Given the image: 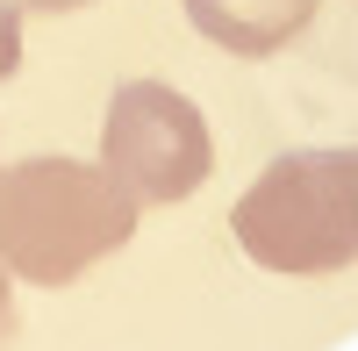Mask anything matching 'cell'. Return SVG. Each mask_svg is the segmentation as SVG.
I'll use <instances>...</instances> for the list:
<instances>
[{"instance_id":"1","label":"cell","mask_w":358,"mask_h":351,"mask_svg":"<svg viewBox=\"0 0 358 351\" xmlns=\"http://www.w3.org/2000/svg\"><path fill=\"white\" fill-rule=\"evenodd\" d=\"M136 237V201L108 165L22 158L0 172V266L29 287H72L86 266Z\"/></svg>"},{"instance_id":"2","label":"cell","mask_w":358,"mask_h":351,"mask_svg":"<svg viewBox=\"0 0 358 351\" xmlns=\"http://www.w3.org/2000/svg\"><path fill=\"white\" fill-rule=\"evenodd\" d=\"M244 258L265 273L315 280L358 258V143L351 151H287L229 208Z\"/></svg>"},{"instance_id":"3","label":"cell","mask_w":358,"mask_h":351,"mask_svg":"<svg viewBox=\"0 0 358 351\" xmlns=\"http://www.w3.org/2000/svg\"><path fill=\"white\" fill-rule=\"evenodd\" d=\"M101 165L136 208H165V201L201 194L215 143H208V122L187 94H172L165 79H129L115 86L101 115Z\"/></svg>"},{"instance_id":"4","label":"cell","mask_w":358,"mask_h":351,"mask_svg":"<svg viewBox=\"0 0 358 351\" xmlns=\"http://www.w3.org/2000/svg\"><path fill=\"white\" fill-rule=\"evenodd\" d=\"M179 8L208 43L236 57H273L315 22V0H179Z\"/></svg>"},{"instance_id":"5","label":"cell","mask_w":358,"mask_h":351,"mask_svg":"<svg viewBox=\"0 0 358 351\" xmlns=\"http://www.w3.org/2000/svg\"><path fill=\"white\" fill-rule=\"evenodd\" d=\"M15 65H22V8L0 0V79H15Z\"/></svg>"},{"instance_id":"6","label":"cell","mask_w":358,"mask_h":351,"mask_svg":"<svg viewBox=\"0 0 358 351\" xmlns=\"http://www.w3.org/2000/svg\"><path fill=\"white\" fill-rule=\"evenodd\" d=\"M8 330H15V273L0 266V337H8Z\"/></svg>"},{"instance_id":"7","label":"cell","mask_w":358,"mask_h":351,"mask_svg":"<svg viewBox=\"0 0 358 351\" xmlns=\"http://www.w3.org/2000/svg\"><path fill=\"white\" fill-rule=\"evenodd\" d=\"M29 8H43V15H72V8H94V0H29Z\"/></svg>"}]
</instances>
